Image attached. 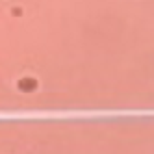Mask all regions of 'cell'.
Instances as JSON below:
<instances>
[{
	"mask_svg": "<svg viewBox=\"0 0 154 154\" xmlns=\"http://www.w3.org/2000/svg\"><path fill=\"white\" fill-rule=\"evenodd\" d=\"M15 89L24 97H34L39 91V80L34 74H23L15 82Z\"/></svg>",
	"mask_w": 154,
	"mask_h": 154,
	"instance_id": "6da1fadb",
	"label": "cell"
}]
</instances>
